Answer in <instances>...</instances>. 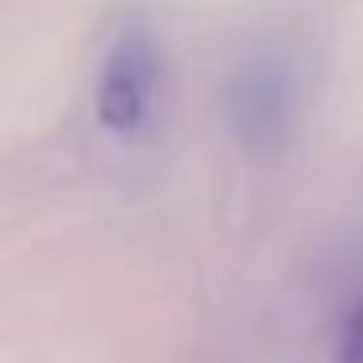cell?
Instances as JSON below:
<instances>
[{"instance_id":"cell-1","label":"cell","mask_w":363,"mask_h":363,"mask_svg":"<svg viewBox=\"0 0 363 363\" xmlns=\"http://www.w3.org/2000/svg\"><path fill=\"white\" fill-rule=\"evenodd\" d=\"M160 86V48L149 24L129 20L110 40L98 79V118L110 133H137L152 113Z\"/></svg>"},{"instance_id":"cell-2","label":"cell","mask_w":363,"mask_h":363,"mask_svg":"<svg viewBox=\"0 0 363 363\" xmlns=\"http://www.w3.org/2000/svg\"><path fill=\"white\" fill-rule=\"evenodd\" d=\"M285 113V79L274 63H254L238 82L235 118L246 141H274Z\"/></svg>"},{"instance_id":"cell-3","label":"cell","mask_w":363,"mask_h":363,"mask_svg":"<svg viewBox=\"0 0 363 363\" xmlns=\"http://www.w3.org/2000/svg\"><path fill=\"white\" fill-rule=\"evenodd\" d=\"M336 359L340 363H363V297L347 308L336 340Z\"/></svg>"}]
</instances>
